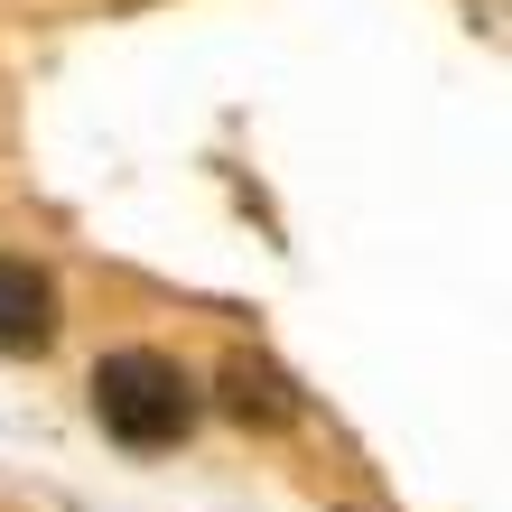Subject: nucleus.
Segmentation results:
<instances>
[{
    "label": "nucleus",
    "instance_id": "7ed1b4c3",
    "mask_svg": "<svg viewBox=\"0 0 512 512\" xmlns=\"http://www.w3.org/2000/svg\"><path fill=\"white\" fill-rule=\"evenodd\" d=\"M224 410L243 419V429H289L298 419V391L280 364H261V354H233L224 364Z\"/></svg>",
    "mask_w": 512,
    "mask_h": 512
},
{
    "label": "nucleus",
    "instance_id": "f257e3e1",
    "mask_svg": "<svg viewBox=\"0 0 512 512\" xmlns=\"http://www.w3.org/2000/svg\"><path fill=\"white\" fill-rule=\"evenodd\" d=\"M94 419L122 447H177L196 429V382L177 373V354L159 345H122L94 364Z\"/></svg>",
    "mask_w": 512,
    "mask_h": 512
},
{
    "label": "nucleus",
    "instance_id": "f03ea898",
    "mask_svg": "<svg viewBox=\"0 0 512 512\" xmlns=\"http://www.w3.org/2000/svg\"><path fill=\"white\" fill-rule=\"evenodd\" d=\"M56 280L38 261H19V252H0V354H47L56 345Z\"/></svg>",
    "mask_w": 512,
    "mask_h": 512
}]
</instances>
